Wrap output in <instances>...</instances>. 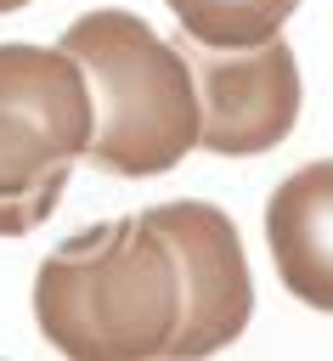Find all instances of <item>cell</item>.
Instances as JSON below:
<instances>
[{
	"instance_id": "7a4b0ae2",
	"label": "cell",
	"mask_w": 333,
	"mask_h": 361,
	"mask_svg": "<svg viewBox=\"0 0 333 361\" xmlns=\"http://www.w3.org/2000/svg\"><path fill=\"white\" fill-rule=\"evenodd\" d=\"M62 51L85 73L90 141L85 158L107 175H164L198 147V90L181 45L152 34L135 11L102 6L68 23Z\"/></svg>"
},
{
	"instance_id": "5b68a950",
	"label": "cell",
	"mask_w": 333,
	"mask_h": 361,
	"mask_svg": "<svg viewBox=\"0 0 333 361\" xmlns=\"http://www.w3.org/2000/svg\"><path fill=\"white\" fill-rule=\"evenodd\" d=\"M198 90V147L220 158H254L277 147L293 118H299V62L277 39L248 45V51H209V45H181Z\"/></svg>"
},
{
	"instance_id": "52a82bcc",
	"label": "cell",
	"mask_w": 333,
	"mask_h": 361,
	"mask_svg": "<svg viewBox=\"0 0 333 361\" xmlns=\"http://www.w3.org/2000/svg\"><path fill=\"white\" fill-rule=\"evenodd\" d=\"M299 0H169L181 28L209 51H248L282 34Z\"/></svg>"
},
{
	"instance_id": "277c9868",
	"label": "cell",
	"mask_w": 333,
	"mask_h": 361,
	"mask_svg": "<svg viewBox=\"0 0 333 361\" xmlns=\"http://www.w3.org/2000/svg\"><path fill=\"white\" fill-rule=\"evenodd\" d=\"M141 220L164 237V248L175 259V293H181L164 361H203V355L226 350L231 338H243V327L254 316V276H248L231 214L186 197V203H158Z\"/></svg>"
},
{
	"instance_id": "3957f363",
	"label": "cell",
	"mask_w": 333,
	"mask_h": 361,
	"mask_svg": "<svg viewBox=\"0 0 333 361\" xmlns=\"http://www.w3.org/2000/svg\"><path fill=\"white\" fill-rule=\"evenodd\" d=\"M90 141L85 73L62 45H0V237L51 220Z\"/></svg>"
},
{
	"instance_id": "6da1fadb",
	"label": "cell",
	"mask_w": 333,
	"mask_h": 361,
	"mask_svg": "<svg viewBox=\"0 0 333 361\" xmlns=\"http://www.w3.org/2000/svg\"><path fill=\"white\" fill-rule=\"evenodd\" d=\"M175 305V259L141 214L68 237L34 276L40 333L68 361H164Z\"/></svg>"
},
{
	"instance_id": "ba28073f",
	"label": "cell",
	"mask_w": 333,
	"mask_h": 361,
	"mask_svg": "<svg viewBox=\"0 0 333 361\" xmlns=\"http://www.w3.org/2000/svg\"><path fill=\"white\" fill-rule=\"evenodd\" d=\"M17 6H28V0H0V11H17Z\"/></svg>"
},
{
	"instance_id": "8992f818",
	"label": "cell",
	"mask_w": 333,
	"mask_h": 361,
	"mask_svg": "<svg viewBox=\"0 0 333 361\" xmlns=\"http://www.w3.org/2000/svg\"><path fill=\"white\" fill-rule=\"evenodd\" d=\"M277 276L310 310H333V158L293 169L265 203Z\"/></svg>"
}]
</instances>
